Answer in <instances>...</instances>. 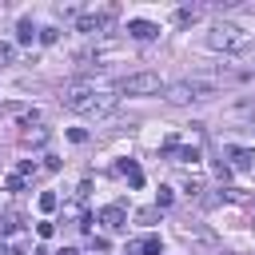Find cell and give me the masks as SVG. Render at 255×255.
Returning a JSON list of instances; mask_svg holds the SVG:
<instances>
[{
	"instance_id": "6da1fadb",
	"label": "cell",
	"mask_w": 255,
	"mask_h": 255,
	"mask_svg": "<svg viewBox=\"0 0 255 255\" xmlns=\"http://www.w3.org/2000/svg\"><path fill=\"white\" fill-rule=\"evenodd\" d=\"M251 44H255V32H243L239 24H227V20L211 24V32H207V48H215V52H247Z\"/></svg>"
},
{
	"instance_id": "7a4b0ae2",
	"label": "cell",
	"mask_w": 255,
	"mask_h": 255,
	"mask_svg": "<svg viewBox=\"0 0 255 255\" xmlns=\"http://www.w3.org/2000/svg\"><path fill=\"white\" fill-rule=\"evenodd\" d=\"M211 96H219V84L215 80H175V84H167L163 88V100L167 104H191V100H211Z\"/></svg>"
},
{
	"instance_id": "3957f363",
	"label": "cell",
	"mask_w": 255,
	"mask_h": 255,
	"mask_svg": "<svg viewBox=\"0 0 255 255\" xmlns=\"http://www.w3.org/2000/svg\"><path fill=\"white\" fill-rule=\"evenodd\" d=\"M96 84L92 80H72V84H64V96H60V104L68 108V112H80V116H92V104H96Z\"/></svg>"
},
{
	"instance_id": "277c9868",
	"label": "cell",
	"mask_w": 255,
	"mask_h": 255,
	"mask_svg": "<svg viewBox=\"0 0 255 255\" xmlns=\"http://www.w3.org/2000/svg\"><path fill=\"white\" fill-rule=\"evenodd\" d=\"M116 92L120 96H155V92H163V80L155 72H131L116 84Z\"/></svg>"
},
{
	"instance_id": "5b68a950",
	"label": "cell",
	"mask_w": 255,
	"mask_h": 255,
	"mask_svg": "<svg viewBox=\"0 0 255 255\" xmlns=\"http://www.w3.org/2000/svg\"><path fill=\"white\" fill-rule=\"evenodd\" d=\"M112 16H116V8L88 12V16H80V20H76V32H84V36H104V32H108V24H112Z\"/></svg>"
},
{
	"instance_id": "8992f818",
	"label": "cell",
	"mask_w": 255,
	"mask_h": 255,
	"mask_svg": "<svg viewBox=\"0 0 255 255\" xmlns=\"http://www.w3.org/2000/svg\"><path fill=\"white\" fill-rule=\"evenodd\" d=\"M128 36H131V40H155L159 28H155L151 20H128Z\"/></svg>"
},
{
	"instance_id": "52a82bcc",
	"label": "cell",
	"mask_w": 255,
	"mask_h": 255,
	"mask_svg": "<svg viewBox=\"0 0 255 255\" xmlns=\"http://www.w3.org/2000/svg\"><path fill=\"white\" fill-rule=\"evenodd\" d=\"M100 219L108 223V231H124V227H128V215H124V207H120V203L104 207V211H100Z\"/></svg>"
},
{
	"instance_id": "ba28073f",
	"label": "cell",
	"mask_w": 255,
	"mask_h": 255,
	"mask_svg": "<svg viewBox=\"0 0 255 255\" xmlns=\"http://www.w3.org/2000/svg\"><path fill=\"white\" fill-rule=\"evenodd\" d=\"M116 104H120V92H100V96H96V104H92V116L100 120V116L116 112Z\"/></svg>"
},
{
	"instance_id": "9c48e42d",
	"label": "cell",
	"mask_w": 255,
	"mask_h": 255,
	"mask_svg": "<svg viewBox=\"0 0 255 255\" xmlns=\"http://www.w3.org/2000/svg\"><path fill=\"white\" fill-rule=\"evenodd\" d=\"M159 251H163V239L159 235H147V239L135 243V255H159Z\"/></svg>"
},
{
	"instance_id": "30bf717a",
	"label": "cell",
	"mask_w": 255,
	"mask_h": 255,
	"mask_svg": "<svg viewBox=\"0 0 255 255\" xmlns=\"http://www.w3.org/2000/svg\"><path fill=\"white\" fill-rule=\"evenodd\" d=\"M28 147H40V143H48V128H24V135H20Z\"/></svg>"
},
{
	"instance_id": "8fae6325",
	"label": "cell",
	"mask_w": 255,
	"mask_h": 255,
	"mask_svg": "<svg viewBox=\"0 0 255 255\" xmlns=\"http://www.w3.org/2000/svg\"><path fill=\"white\" fill-rule=\"evenodd\" d=\"M16 40H20V44H32V40H36V28H32V20H20V24H16Z\"/></svg>"
},
{
	"instance_id": "7c38bea8",
	"label": "cell",
	"mask_w": 255,
	"mask_h": 255,
	"mask_svg": "<svg viewBox=\"0 0 255 255\" xmlns=\"http://www.w3.org/2000/svg\"><path fill=\"white\" fill-rule=\"evenodd\" d=\"M231 159H235V167H243V171H247V167L255 163V151H247V147H235V151H231Z\"/></svg>"
},
{
	"instance_id": "4fadbf2b",
	"label": "cell",
	"mask_w": 255,
	"mask_h": 255,
	"mask_svg": "<svg viewBox=\"0 0 255 255\" xmlns=\"http://www.w3.org/2000/svg\"><path fill=\"white\" fill-rule=\"evenodd\" d=\"M120 171H124V175L131 179V187H139V183H143V171H139V167H135L131 159H124V163H120Z\"/></svg>"
},
{
	"instance_id": "5bb4252c",
	"label": "cell",
	"mask_w": 255,
	"mask_h": 255,
	"mask_svg": "<svg viewBox=\"0 0 255 255\" xmlns=\"http://www.w3.org/2000/svg\"><path fill=\"white\" fill-rule=\"evenodd\" d=\"M171 155H175V159H183V163H187V159H191V163L199 159V151H195V147H175Z\"/></svg>"
},
{
	"instance_id": "9a60e30c",
	"label": "cell",
	"mask_w": 255,
	"mask_h": 255,
	"mask_svg": "<svg viewBox=\"0 0 255 255\" xmlns=\"http://www.w3.org/2000/svg\"><path fill=\"white\" fill-rule=\"evenodd\" d=\"M56 203H60V199H56L52 191H44V195H40V211H56Z\"/></svg>"
},
{
	"instance_id": "2e32d148",
	"label": "cell",
	"mask_w": 255,
	"mask_h": 255,
	"mask_svg": "<svg viewBox=\"0 0 255 255\" xmlns=\"http://www.w3.org/2000/svg\"><path fill=\"white\" fill-rule=\"evenodd\" d=\"M56 40H60V28H44L40 32V44H56Z\"/></svg>"
},
{
	"instance_id": "e0dca14e",
	"label": "cell",
	"mask_w": 255,
	"mask_h": 255,
	"mask_svg": "<svg viewBox=\"0 0 255 255\" xmlns=\"http://www.w3.org/2000/svg\"><path fill=\"white\" fill-rule=\"evenodd\" d=\"M4 187H8V191H24V175H8Z\"/></svg>"
},
{
	"instance_id": "ac0fdd59",
	"label": "cell",
	"mask_w": 255,
	"mask_h": 255,
	"mask_svg": "<svg viewBox=\"0 0 255 255\" xmlns=\"http://www.w3.org/2000/svg\"><path fill=\"white\" fill-rule=\"evenodd\" d=\"M171 199H175V195H171V187H159V195H155V203H159V207H171Z\"/></svg>"
},
{
	"instance_id": "d6986e66",
	"label": "cell",
	"mask_w": 255,
	"mask_h": 255,
	"mask_svg": "<svg viewBox=\"0 0 255 255\" xmlns=\"http://www.w3.org/2000/svg\"><path fill=\"white\" fill-rule=\"evenodd\" d=\"M12 56H16V52H12V44H4V40H0V68H4V64H12Z\"/></svg>"
},
{
	"instance_id": "ffe728a7",
	"label": "cell",
	"mask_w": 255,
	"mask_h": 255,
	"mask_svg": "<svg viewBox=\"0 0 255 255\" xmlns=\"http://www.w3.org/2000/svg\"><path fill=\"white\" fill-rule=\"evenodd\" d=\"M68 139H72V143H84V139H88V131H84V128H72V131H68Z\"/></svg>"
},
{
	"instance_id": "44dd1931",
	"label": "cell",
	"mask_w": 255,
	"mask_h": 255,
	"mask_svg": "<svg viewBox=\"0 0 255 255\" xmlns=\"http://www.w3.org/2000/svg\"><path fill=\"white\" fill-rule=\"evenodd\" d=\"M12 227H16V219H0V239H4V235H12Z\"/></svg>"
},
{
	"instance_id": "7402d4cb",
	"label": "cell",
	"mask_w": 255,
	"mask_h": 255,
	"mask_svg": "<svg viewBox=\"0 0 255 255\" xmlns=\"http://www.w3.org/2000/svg\"><path fill=\"white\" fill-rule=\"evenodd\" d=\"M56 255H80V251H76V247H64V251H56Z\"/></svg>"
}]
</instances>
